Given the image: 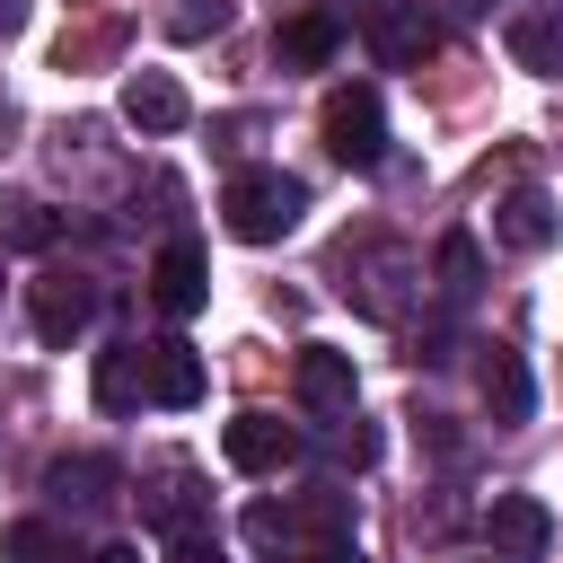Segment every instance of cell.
<instances>
[{
	"label": "cell",
	"mask_w": 563,
	"mask_h": 563,
	"mask_svg": "<svg viewBox=\"0 0 563 563\" xmlns=\"http://www.w3.org/2000/svg\"><path fill=\"white\" fill-rule=\"evenodd\" d=\"M299 211H308V185L282 176V167H238V176L220 185V220H229L238 246H273V238H290Z\"/></svg>",
	"instance_id": "obj_1"
},
{
	"label": "cell",
	"mask_w": 563,
	"mask_h": 563,
	"mask_svg": "<svg viewBox=\"0 0 563 563\" xmlns=\"http://www.w3.org/2000/svg\"><path fill=\"white\" fill-rule=\"evenodd\" d=\"M26 317H35V334L62 352V343H79V334H88V317H97V282H88V273H70V264H44V273L26 282Z\"/></svg>",
	"instance_id": "obj_2"
},
{
	"label": "cell",
	"mask_w": 563,
	"mask_h": 563,
	"mask_svg": "<svg viewBox=\"0 0 563 563\" xmlns=\"http://www.w3.org/2000/svg\"><path fill=\"white\" fill-rule=\"evenodd\" d=\"M325 150H334L352 176H369V167L387 158V114H378V88H334V97H325Z\"/></svg>",
	"instance_id": "obj_3"
},
{
	"label": "cell",
	"mask_w": 563,
	"mask_h": 563,
	"mask_svg": "<svg viewBox=\"0 0 563 563\" xmlns=\"http://www.w3.org/2000/svg\"><path fill=\"white\" fill-rule=\"evenodd\" d=\"M202 387H211V369H202V352H194L185 334H158V343H141V405H167V413H185V405H202Z\"/></svg>",
	"instance_id": "obj_4"
},
{
	"label": "cell",
	"mask_w": 563,
	"mask_h": 563,
	"mask_svg": "<svg viewBox=\"0 0 563 563\" xmlns=\"http://www.w3.org/2000/svg\"><path fill=\"white\" fill-rule=\"evenodd\" d=\"M484 537H493V563H545V545H554V510H545L537 493H493Z\"/></svg>",
	"instance_id": "obj_5"
},
{
	"label": "cell",
	"mask_w": 563,
	"mask_h": 563,
	"mask_svg": "<svg viewBox=\"0 0 563 563\" xmlns=\"http://www.w3.org/2000/svg\"><path fill=\"white\" fill-rule=\"evenodd\" d=\"M431 53H440V18H431V9L387 0V9L369 18V62H378V70H413V62H431Z\"/></svg>",
	"instance_id": "obj_6"
},
{
	"label": "cell",
	"mask_w": 563,
	"mask_h": 563,
	"mask_svg": "<svg viewBox=\"0 0 563 563\" xmlns=\"http://www.w3.org/2000/svg\"><path fill=\"white\" fill-rule=\"evenodd\" d=\"M220 457H229L238 475H282V466L299 457V431H290L282 413H238V422L220 431Z\"/></svg>",
	"instance_id": "obj_7"
},
{
	"label": "cell",
	"mask_w": 563,
	"mask_h": 563,
	"mask_svg": "<svg viewBox=\"0 0 563 563\" xmlns=\"http://www.w3.org/2000/svg\"><path fill=\"white\" fill-rule=\"evenodd\" d=\"M150 299H158L167 317H194V308L211 299V264H202L194 238H167V246H158V264H150Z\"/></svg>",
	"instance_id": "obj_8"
},
{
	"label": "cell",
	"mask_w": 563,
	"mask_h": 563,
	"mask_svg": "<svg viewBox=\"0 0 563 563\" xmlns=\"http://www.w3.org/2000/svg\"><path fill=\"white\" fill-rule=\"evenodd\" d=\"M475 378H484V413H493L501 431H519V422L537 413V378H528V361H519L510 343H484V369H475Z\"/></svg>",
	"instance_id": "obj_9"
},
{
	"label": "cell",
	"mask_w": 563,
	"mask_h": 563,
	"mask_svg": "<svg viewBox=\"0 0 563 563\" xmlns=\"http://www.w3.org/2000/svg\"><path fill=\"white\" fill-rule=\"evenodd\" d=\"M290 387H299V405H308V413H352V396H361L352 352H325V343H308V352H299Z\"/></svg>",
	"instance_id": "obj_10"
},
{
	"label": "cell",
	"mask_w": 563,
	"mask_h": 563,
	"mask_svg": "<svg viewBox=\"0 0 563 563\" xmlns=\"http://www.w3.org/2000/svg\"><path fill=\"white\" fill-rule=\"evenodd\" d=\"M185 88L167 79V70H132L123 79V123H141V132H185Z\"/></svg>",
	"instance_id": "obj_11"
},
{
	"label": "cell",
	"mask_w": 563,
	"mask_h": 563,
	"mask_svg": "<svg viewBox=\"0 0 563 563\" xmlns=\"http://www.w3.org/2000/svg\"><path fill=\"white\" fill-rule=\"evenodd\" d=\"M554 202L537 194V185H519V194H501V211H493V238L501 246H519V255H537V246H554Z\"/></svg>",
	"instance_id": "obj_12"
},
{
	"label": "cell",
	"mask_w": 563,
	"mask_h": 563,
	"mask_svg": "<svg viewBox=\"0 0 563 563\" xmlns=\"http://www.w3.org/2000/svg\"><path fill=\"white\" fill-rule=\"evenodd\" d=\"M141 510H150V528H167V537H202V493H194L185 466H158L150 493H141Z\"/></svg>",
	"instance_id": "obj_13"
},
{
	"label": "cell",
	"mask_w": 563,
	"mask_h": 563,
	"mask_svg": "<svg viewBox=\"0 0 563 563\" xmlns=\"http://www.w3.org/2000/svg\"><path fill=\"white\" fill-rule=\"evenodd\" d=\"M510 62H519V70H537V79H563V9L510 18Z\"/></svg>",
	"instance_id": "obj_14"
},
{
	"label": "cell",
	"mask_w": 563,
	"mask_h": 563,
	"mask_svg": "<svg viewBox=\"0 0 563 563\" xmlns=\"http://www.w3.org/2000/svg\"><path fill=\"white\" fill-rule=\"evenodd\" d=\"M334 44H343V26H334L325 9H299V18H282V35H273V53H282L290 70H317V62H334Z\"/></svg>",
	"instance_id": "obj_15"
},
{
	"label": "cell",
	"mask_w": 563,
	"mask_h": 563,
	"mask_svg": "<svg viewBox=\"0 0 563 563\" xmlns=\"http://www.w3.org/2000/svg\"><path fill=\"white\" fill-rule=\"evenodd\" d=\"M62 238V211H44L35 194H0V246H18V255H44Z\"/></svg>",
	"instance_id": "obj_16"
},
{
	"label": "cell",
	"mask_w": 563,
	"mask_h": 563,
	"mask_svg": "<svg viewBox=\"0 0 563 563\" xmlns=\"http://www.w3.org/2000/svg\"><path fill=\"white\" fill-rule=\"evenodd\" d=\"M44 493L70 501V510H97V501H114V466H106V457H62V466L44 475Z\"/></svg>",
	"instance_id": "obj_17"
},
{
	"label": "cell",
	"mask_w": 563,
	"mask_h": 563,
	"mask_svg": "<svg viewBox=\"0 0 563 563\" xmlns=\"http://www.w3.org/2000/svg\"><path fill=\"white\" fill-rule=\"evenodd\" d=\"M97 405H106V413H132V405H141V343L97 352Z\"/></svg>",
	"instance_id": "obj_18"
},
{
	"label": "cell",
	"mask_w": 563,
	"mask_h": 563,
	"mask_svg": "<svg viewBox=\"0 0 563 563\" xmlns=\"http://www.w3.org/2000/svg\"><path fill=\"white\" fill-rule=\"evenodd\" d=\"M0 554H9V563H79L53 519H9V528H0Z\"/></svg>",
	"instance_id": "obj_19"
},
{
	"label": "cell",
	"mask_w": 563,
	"mask_h": 563,
	"mask_svg": "<svg viewBox=\"0 0 563 563\" xmlns=\"http://www.w3.org/2000/svg\"><path fill=\"white\" fill-rule=\"evenodd\" d=\"M475 282H484V246L457 229V238H440V299L457 308V299H475Z\"/></svg>",
	"instance_id": "obj_20"
},
{
	"label": "cell",
	"mask_w": 563,
	"mask_h": 563,
	"mask_svg": "<svg viewBox=\"0 0 563 563\" xmlns=\"http://www.w3.org/2000/svg\"><path fill=\"white\" fill-rule=\"evenodd\" d=\"M246 545H255V554H299V519H290L282 501H255V510H246Z\"/></svg>",
	"instance_id": "obj_21"
},
{
	"label": "cell",
	"mask_w": 563,
	"mask_h": 563,
	"mask_svg": "<svg viewBox=\"0 0 563 563\" xmlns=\"http://www.w3.org/2000/svg\"><path fill=\"white\" fill-rule=\"evenodd\" d=\"M167 35H176V44H211V35H229V0H176V9H167Z\"/></svg>",
	"instance_id": "obj_22"
},
{
	"label": "cell",
	"mask_w": 563,
	"mask_h": 563,
	"mask_svg": "<svg viewBox=\"0 0 563 563\" xmlns=\"http://www.w3.org/2000/svg\"><path fill=\"white\" fill-rule=\"evenodd\" d=\"M378 9H387V0H325V18H334V26H361V35H369Z\"/></svg>",
	"instance_id": "obj_23"
},
{
	"label": "cell",
	"mask_w": 563,
	"mask_h": 563,
	"mask_svg": "<svg viewBox=\"0 0 563 563\" xmlns=\"http://www.w3.org/2000/svg\"><path fill=\"white\" fill-rule=\"evenodd\" d=\"M167 563H229L211 537H167Z\"/></svg>",
	"instance_id": "obj_24"
},
{
	"label": "cell",
	"mask_w": 563,
	"mask_h": 563,
	"mask_svg": "<svg viewBox=\"0 0 563 563\" xmlns=\"http://www.w3.org/2000/svg\"><path fill=\"white\" fill-rule=\"evenodd\" d=\"M290 563H361V545H352V537H343V545H299Z\"/></svg>",
	"instance_id": "obj_25"
},
{
	"label": "cell",
	"mask_w": 563,
	"mask_h": 563,
	"mask_svg": "<svg viewBox=\"0 0 563 563\" xmlns=\"http://www.w3.org/2000/svg\"><path fill=\"white\" fill-rule=\"evenodd\" d=\"M18 26H26V0H0V44H9Z\"/></svg>",
	"instance_id": "obj_26"
},
{
	"label": "cell",
	"mask_w": 563,
	"mask_h": 563,
	"mask_svg": "<svg viewBox=\"0 0 563 563\" xmlns=\"http://www.w3.org/2000/svg\"><path fill=\"white\" fill-rule=\"evenodd\" d=\"M88 563H141V554H132V545H106V554H88Z\"/></svg>",
	"instance_id": "obj_27"
},
{
	"label": "cell",
	"mask_w": 563,
	"mask_h": 563,
	"mask_svg": "<svg viewBox=\"0 0 563 563\" xmlns=\"http://www.w3.org/2000/svg\"><path fill=\"white\" fill-rule=\"evenodd\" d=\"M9 123H18V114H9V106H0V150H9Z\"/></svg>",
	"instance_id": "obj_28"
},
{
	"label": "cell",
	"mask_w": 563,
	"mask_h": 563,
	"mask_svg": "<svg viewBox=\"0 0 563 563\" xmlns=\"http://www.w3.org/2000/svg\"><path fill=\"white\" fill-rule=\"evenodd\" d=\"M475 9H493V0H475Z\"/></svg>",
	"instance_id": "obj_29"
}]
</instances>
